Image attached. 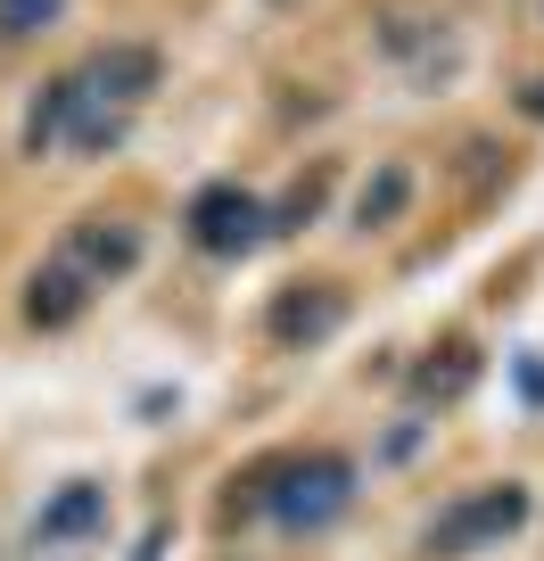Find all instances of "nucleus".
Wrapping results in <instances>:
<instances>
[{
  "label": "nucleus",
  "instance_id": "obj_5",
  "mask_svg": "<svg viewBox=\"0 0 544 561\" xmlns=\"http://www.w3.org/2000/svg\"><path fill=\"white\" fill-rule=\"evenodd\" d=\"M511 520H520V495H478V504H462V520H445L438 528V545H445V553H454V545H478V537H495V528H511Z\"/></svg>",
  "mask_w": 544,
  "mask_h": 561
},
{
  "label": "nucleus",
  "instance_id": "obj_2",
  "mask_svg": "<svg viewBox=\"0 0 544 561\" xmlns=\"http://www.w3.org/2000/svg\"><path fill=\"white\" fill-rule=\"evenodd\" d=\"M190 240L207 248V256L256 248V240H264V207H256V191H240V182H207V191L190 198Z\"/></svg>",
  "mask_w": 544,
  "mask_h": 561
},
{
  "label": "nucleus",
  "instance_id": "obj_3",
  "mask_svg": "<svg viewBox=\"0 0 544 561\" xmlns=\"http://www.w3.org/2000/svg\"><path fill=\"white\" fill-rule=\"evenodd\" d=\"M91 75V91H100L107 107H124V100H141L149 83H158V50H141V42H124V50H107L100 67H83Z\"/></svg>",
  "mask_w": 544,
  "mask_h": 561
},
{
  "label": "nucleus",
  "instance_id": "obj_7",
  "mask_svg": "<svg viewBox=\"0 0 544 561\" xmlns=\"http://www.w3.org/2000/svg\"><path fill=\"white\" fill-rule=\"evenodd\" d=\"M331 322V289H289L281 298V339H314Z\"/></svg>",
  "mask_w": 544,
  "mask_h": 561
},
{
  "label": "nucleus",
  "instance_id": "obj_6",
  "mask_svg": "<svg viewBox=\"0 0 544 561\" xmlns=\"http://www.w3.org/2000/svg\"><path fill=\"white\" fill-rule=\"evenodd\" d=\"M74 264H83V273H124V264H132V231H124V224L74 231Z\"/></svg>",
  "mask_w": 544,
  "mask_h": 561
},
{
  "label": "nucleus",
  "instance_id": "obj_8",
  "mask_svg": "<svg viewBox=\"0 0 544 561\" xmlns=\"http://www.w3.org/2000/svg\"><path fill=\"white\" fill-rule=\"evenodd\" d=\"M58 18V0H0V42H25Z\"/></svg>",
  "mask_w": 544,
  "mask_h": 561
},
{
  "label": "nucleus",
  "instance_id": "obj_10",
  "mask_svg": "<svg viewBox=\"0 0 544 561\" xmlns=\"http://www.w3.org/2000/svg\"><path fill=\"white\" fill-rule=\"evenodd\" d=\"M91 504H100L91 488H67V495H58V512L42 520V537H74V528H91Z\"/></svg>",
  "mask_w": 544,
  "mask_h": 561
},
{
  "label": "nucleus",
  "instance_id": "obj_1",
  "mask_svg": "<svg viewBox=\"0 0 544 561\" xmlns=\"http://www.w3.org/2000/svg\"><path fill=\"white\" fill-rule=\"evenodd\" d=\"M347 495H355V471L338 455H305V462H281V471H273V512H281L289 528H314V520H331V512H347Z\"/></svg>",
  "mask_w": 544,
  "mask_h": 561
},
{
  "label": "nucleus",
  "instance_id": "obj_4",
  "mask_svg": "<svg viewBox=\"0 0 544 561\" xmlns=\"http://www.w3.org/2000/svg\"><path fill=\"white\" fill-rule=\"evenodd\" d=\"M74 306H83V264L58 256L50 273H34V289H25V314L34 322H74Z\"/></svg>",
  "mask_w": 544,
  "mask_h": 561
},
{
  "label": "nucleus",
  "instance_id": "obj_9",
  "mask_svg": "<svg viewBox=\"0 0 544 561\" xmlns=\"http://www.w3.org/2000/svg\"><path fill=\"white\" fill-rule=\"evenodd\" d=\"M413 207V174H380V191H363V224H396Z\"/></svg>",
  "mask_w": 544,
  "mask_h": 561
}]
</instances>
